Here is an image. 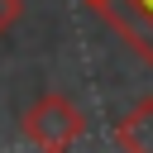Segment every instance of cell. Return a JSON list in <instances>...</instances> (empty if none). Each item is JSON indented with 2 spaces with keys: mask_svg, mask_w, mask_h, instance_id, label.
<instances>
[{
  "mask_svg": "<svg viewBox=\"0 0 153 153\" xmlns=\"http://www.w3.org/2000/svg\"><path fill=\"white\" fill-rule=\"evenodd\" d=\"M24 134H29V143H38V148H48V153H62V148L81 143V134H86V115H81L67 96L48 91V96H38V100L29 105V115H24Z\"/></svg>",
  "mask_w": 153,
  "mask_h": 153,
  "instance_id": "6da1fadb",
  "label": "cell"
},
{
  "mask_svg": "<svg viewBox=\"0 0 153 153\" xmlns=\"http://www.w3.org/2000/svg\"><path fill=\"white\" fill-rule=\"evenodd\" d=\"M115 143L124 153H153V96L139 100L120 124H115Z\"/></svg>",
  "mask_w": 153,
  "mask_h": 153,
  "instance_id": "3957f363",
  "label": "cell"
},
{
  "mask_svg": "<svg viewBox=\"0 0 153 153\" xmlns=\"http://www.w3.org/2000/svg\"><path fill=\"white\" fill-rule=\"evenodd\" d=\"M86 5H91V10H100V5H105V0H86Z\"/></svg>",
  "mask_w": 153,
  "mask_h": 153,
  "instance_id": "5b68a950",
  "label": "cell"
},
{
  "mask_svg": "<svg viewBox=\"0 0 153 153\" xmlns=\"http://www.w3.org/2000/svg\"><path fill=\"white\" fill-rule=\"evenodd\" d=\"M19 14H24V0H0V38L19 24Z\"/></svg>",
  "mask_w": 153,
  "mask_h": 153,
  "instance_id": "277c9868",
  "label": "cell"
},
{
  "mask_svg": "<svg viewBox=\"0 0 153 153\" xmlns=\"http://www.w3.org/2000/svg\"><path fill=\"white\" fill-rule=\"evenodd\" d=\"M96 14L153 67V5H148V0H105Z\"/></svg>",
  "mask_w": 153,
  "mask_h": 153,
  "instance_id": "7a4b0ae2",
  "label": "cell"
}]
</instances>
